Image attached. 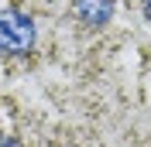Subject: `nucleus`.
<instances>
[{"instance_id":"obj_1","label":"nucleus","mask_w":151,"mask_h":147,"mask_svg":"<svg viewBox=\"0 0 151 147\" xmlns=\"http://www.w3.org/2000/svg\"><path fill=\"white\" fill-rule=\"evenodd\" d=\"M35 45V24L21 10H4L0 14V48L7 55H24Z\"/></svg>"},{"instance_id":"obj_2","label":"nucleus","mask_w":151,"mask_h":147,"mask_svg":"<svg viewBox=\"0 0 151 147\" xmlns=\"http://www.w3.org/2000/svg\"><path fill=\"white\" fill-rule=\"evenodd\" d=\"M76 14L86 28H103L113 17V0H76Z\"/></svg>"},{"instance_id":"obj_3","label":"nucleus","mask_w":151,"mask_h":147,"mask_svg":"<svg viewBox=\"0 0 151 147\" xmlns=\"http://www.w3.org/2000/svg\"><path fill=\"white\" fill-rule=\"evenodd\" d=\"M144 17H148V24H151V0H144Z\"/></svg>"}]
</instances>
